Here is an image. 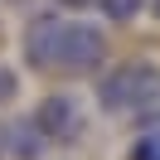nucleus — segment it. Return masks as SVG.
<instances>
[{"mask_svg": "<svg viewBox=\"0 0 160 160\" xmlns=\"http://www.w3.org/2000/svg\"><path fill=\"white\" fill-rule=\"evenodd\" d=\"M24 58L44 73H92L107 58V34L88 20L39 15L24 29Z\"/></svg>", "mask_w": 160, "mask_h": 160, "instance_id": "1", "label": "nucleus"}, {"mask_svg": "<svg viewBox=\"0 0 160 160\" xmlns=\"http://www.w3.org/2000/svg\"><path fill=\"white\" fill-rule=\"evenodd\" d=\"M160 97V73L150 63H121L117 73H107L97 88V102L107 112H141Z\"/></svg>", "mask_w": 160, "mask_h": 160, "instance_id": "2", "label": "nucleus"}, {"mask_svg": "<svg viewBox=\"0 0 160 160\" xmlns=\"http://www.w3.org/2000/svg\"><path fill=\"white\" fill-rule=\"evenodd\" d=\"M34 126H39L44 141H58V146H68V141L82 136V126H88V117H82L78 97H63V92H53V97L39 102V112H34Z\"/></svg>", "mask_w": 160, "mask_h": 160, "instance_id": "3", "label": "nucleus"}, {"mask_svg": "<svg viewBox=\"0 0 160 160\" xmlns=\"http://www.w3.org/2000/svg\"><path fill=\"white\" fill-rule=\"evenodd\" d=\"M5 146H10L20 160H39L44 136H39V126H34V121H15V126H5Z\"/></svg>", "mask_w": 160, "mask_h": 160, "instance_id": "4", "label": "nucleus"}, {"mask_svg": "<svg viewBox=\"0 0 160 160\" xmlns=\"http://www.w3.org/2000/svg\"><path fill=\"white\" fill-rule=\"evenodd\" d=\"M131 160H160V131H150V136H141L136 146H131Z\"/></svg>", "mask_w": 160, "mask_h": 160, "instance_id": "5", "label": "nucleus"}, {"mask_svg": "<svg viewBox=\"0 0 160 160\" xmlns=\"http://www.w3.org/2000/svg\"><path fill=\"white\" fill-rule=\"evenodd\" d=\"M102 10H107V20H131L141 10V0H102Z\"/></svg>", "mask_w": 160, "mask_h": 160, "instance_id": "6", "label": "nucleus"}, {"mask_svg": "<svg viewBox=\"0 0 160 160\" xmlns=\"http://www.w3.org/2000/svg\"><path fill=\"white\" fill-rule=\"evenodd\" d=\"M15 88H20V82H15V73L0 63V102H10V97H15Z\"/></svg>", "mask_w": 160, "mask_h": 160, "instance_id": "7", "label": "nucleus"}, {"mask_svg": "<svg viewBox=\"0 0 160 160\" xmlns=\"http://www.w3.org/2000/svg\"><path fill=\"white\" fill-rule=\"evenodd\" d=\"M58 5H68V10H88L92 0H58Z\"/></svg>", "mask_w": 160, "mask_h": 160, "instance_id": "8", "label": "nucleus"}, {"mask_svg": "<svg viewBox=\"0 0 160 160\" xmlns=\"http://www.w3.org/2000/svg\"><path fill=\"white\" fill-rule=\"evenodd\" d=\"M155 10H160V0H155Z\"/></svg>", "mask_w": 160, "mask_h": 160, "instance_id": "9", "label": "nucleus"}]
</instances>
